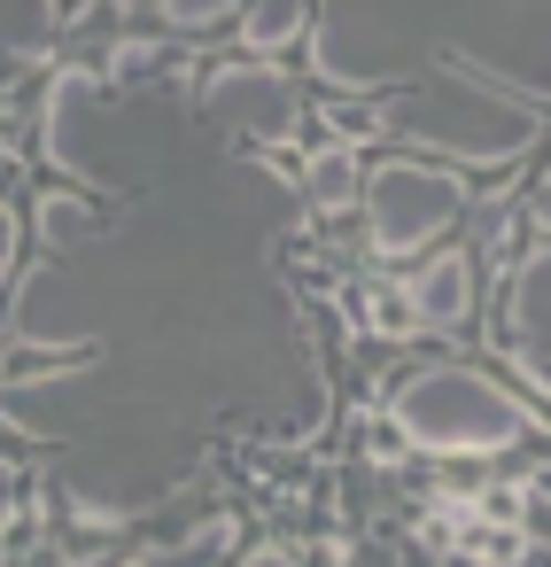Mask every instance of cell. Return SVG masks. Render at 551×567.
<instances>
[{
  "instance_id": "cell-5",
  "label": "cell",
  "mask_w": 551,
  "mask_h": 567,
  "mask_svg": "<svg viewBox=\"0 0 551 567\" xmlns=\"http://www.w3.org/2000/svg\"><path fill=\"white\" fill-rule=\"evenodd\" d=\"M202 110L226 125V133H249L257 148H280L303 133V86L272 63H226L210 86H202Z\"/></svg>"
},
{
  "instance_id": "cell-2",
  "label": "cell",
  "mask_w": 551,
  "mask_h": 567,
  "mask_svg": "<svg viewBox=\"0 0 551 567\" xmlns=\"http://www.w3.org/2000/svg\"><path fill=\"white\" fill-rule=\"evenodd\" d=\"M381 110H373V133H404L427 164H512L536 133H543V110L450 71V63H396L381 86Z\"/></svg>"
},
{
  "instance_id": "cell-4",
  "label": "cell",
  "mask_w": 551,
  "mask_h": 567,
  "mask_svg": "<svg viewBox=\"0 0 551 567\" xmlns=\"http://www.w3.org/2000/svg\"><path fill=\"white\" fill-rule=\"evenodd\" d=\"M466 203H474L466 172L427 164V156H381L365 164V187H357L373 257H435V241L466 218Z\"/></svg>"
},
{
  "instance_id": "cell-10",
  "label": "cell",
  "mask_w": 551,
  "mask_h": 567,
  "mask_svg": "<svg viewBox=\"0 0 551 567\" xmlns=\"http://www.w3.org/2000/svg\"><path fill=\"white\" fill-rule=\"evenodd\" d=\"M241 567H303V559H295V551H288V544H257V551H249V559H241Z\"/></svg>"
},
{
  "instance_id": "cell-1",
  "label": "cell",
  "mask_w": 551,
  "mask_h": 567,
  "mask_svg": "<svg viewBox=\"0 0 551 567\" xmlns=\"http://www.w3.org/2000/svg\"><path fill=\"white\" fill-rule=\"evenodd\" d=\"M396 24L419 40H450V48H388L365 24V9H326L311 17L319 79L342 94H373L396 63H450L528 110L551 102V9H396Z\"/></svg>"
},
{
  "instance_id": "cell-6",
  "label": "cell",
  "mask_w": 551,
  "mask_h": 567,
  "mask_svg": "<svg viewBox=\"0 0 551 567\" xmlns=\"http://www.w3.org/2000/svg\"><path fill=\"white\" fill-rule=\"evenodd\" d=\"M404 319H412V327H435V334L466 327V319H474V257H466V249H435V257L404 280Z\"/></svg>"
},
{
  "instance_id": "cell-9",
  "label": "cell",
  "mask_w": 551,
  "mask_h": 567,
  "mask_svg": "<svg viewBox=\"0 0 551 567\" xmlns=\"http://www.w3.org/2000/svg\"><path fill=\"white\" fill-rule=\"evenodd\" d=\"M40 234H48L55 249H79V241H94V210L71 203V195H48V203H40Z\"/></svg>"
},
{
  "instance_id": "cell-7",
  "label": "cell",
  "mask_w": 551,
  "mask_h": 567,
  "mask_svg": "<svg viewBox=\"0 0 551 567\" xmlns=\"http://www.w3.org/2000/svg\"><path fill=\"white\" fill-rule=\"evenodd\" d=\"M233 32H241L249 63H264V55H280L288 40H311V9H295V0H272V9H241Z\"/></svg>"
},
{
  "instance_id": "cell-11",
  "label": "cell",
  "mask_w": 551,
  "mask_h": 567,
  "mask_svg": "<svg viewBox=\"0 0 551 567\" xmlns=\"http://www.w3.org/2000/svg\"><path fill=\"white\" fill-rule=\"evenodd\" d=\"M0 249H9V210H0Z\"/></svg>"
},
{
  "instance_id": "cell-8",
  "label": "cell",
  "mask_w": 551,
  "mask_h": 567,
  "mask_svg": "<svg viewBox=\"0 0 551 567\" xmlns=\"http://www.w3.org/2000/svg\"><path fill=\"white\" fill-rule=\"evenodd\" d=\"M357 187H365V164H357L350 141H334V148L311 156V179H303L311 210H342V203H357Z\"/></svg>"
},
{
  "instance_id": "cell-3",
  "label": "cell",
  "mask_w": 551,
  "mask_h": 567,
  "mask_svg": "<svg viewBox=\"0 0 551 567\" xmlns=\"http://www.w3.org/2000/svg\"><path fill=\"white\" fill-rule=\"evenodd\" d=\"M388 420L412 451H435V458H497L512 443H528V404L481 373V365H419L388 389Z\"/></svg>"
}]
</instances>
